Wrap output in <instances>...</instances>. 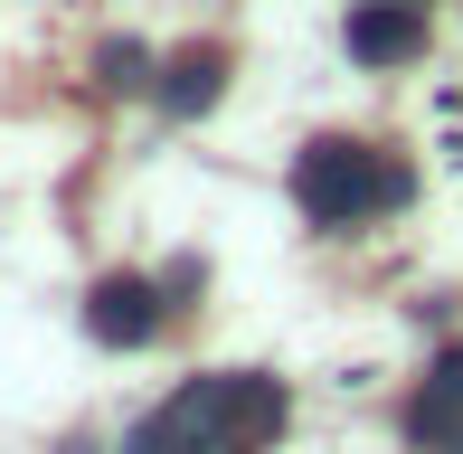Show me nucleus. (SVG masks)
<instances>
[{"mask_svg": "<svg viewBox=\"0 0 463 454\" xmlns=\"http://www.w3.org/2000/svg\"><path fill=\"white\" fill-rule=\"evenodd\" d=\"M360 10H426V0H360Z\"/></svg>", "mask_w": 463, "mask_h": 454, "instance_id": "obj_8", "label": "nucleus"}, {"mask_svg": "<svg viewBox=\"0 0 463 454\" xmlns=\"http://www.w3.org/2000/svg\"><path fill=\"white\" fill-rule=\"evenodd\" d=\"M218 95H227V48H180L171 57V67H161V114H208V105H218Z\"/></svg>", "mask_w": 463, "mask_h": 454, "instance_id": "obj_6", "label": "nucleus"}, {"mask_svg": "<svg viewBox=\"0 0 463 454\" xmlns=\"http://www.w3.org/2000/svg\"><path fill=\"white\" fill-rule=\"evenodd\" d=\"M350 57H360V67L426 57V10H350Z\"/></svg>", "mask_w": 463, "mask_h": 454, "instance_id": "obj_5", "label": "nucleus"}, {"mask_svg": "<svg viewBox=\"0 0 463 454\" xmlns=\"http://www.w3.org/2000/svg\"><path fill=\"white\" fill-rule=\"evenodd\" d=\"M95 76H104V95H142V86H152V57H142L133 38H114V48L95 57Z\"/></svg>", "mask_w": 463, "mask_h": 454, "instance_id": "obj_7", "label": "nucleus"}, {"mask_svg": "<svg viewBox=\"0 0 463 454\" xmlns=\"http://www.w3.org/2000/svg\"><path fill=\"white\" fill-rule=\"evenodd\" d=\"M293 199H303L312 227H350L369 209H388V199H407V171H388V161L369 152V142H312L303 161H293Z\"/></svg>", "mask_w": 463, "mask_h": 454, "instance_id": "obj_2", "label": "nucleus"}, {"mask_svg": "<svg viewBox=\"0 0 463 454\" xmlns=\"http://www.w3.org/2000/svg\"><path fill=\"white\" fill-rule=\"evenodd\" d=\"M284 436V388L256 369H218V379H189L171 407L123 436V454H265Z\"/></svg>", "mask_w": 463, "mask_h": 454, "instance_id": "obj_1", "label": "nucleus"}, {"mask_svg": "<svg viewBox=\"0 0 463 454\" xmlns=\"http://www.w3.org/2000/svg\"><path fill=\"white\" fill-rule=\"evenodd\" d=\"M86 332H95L104 350H142V341L161 332V294H152L142 275H104L95 294H86Z\"/></svg>", "mask_w": 463, "mask_h": 454, "instance_id": "obj_3", "label": "nucleus"}, {"mask_svg": "<svg viewBox=\"0 0 463 454\" xmlns=\"http://www.w3.org/2000/svg\"><path fill=\"white\" fill-rule=\"evenodd\" d=\"M407 436L435 445V454H463V341L426 369V388H416V407H407Z\"/></svg>", "mask_w": 463, "mask_h": 454, "instance_id": "obj_4", "label": "nucleus"}]
</instances>
